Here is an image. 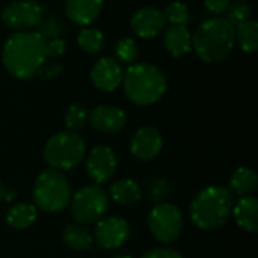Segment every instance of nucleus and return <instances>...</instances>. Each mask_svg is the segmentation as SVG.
<instances>
[{
  "label": "nucleus",
  "instance_id": "72a5a7b5",
  "mask_svg": "<svg viewBox=\"0 0 258 258\" xmlns=\"http://www.w3.org/2000/svg\"><path fill=\"white\" fill-rule=\"evenodd\" d=\"M231 0H204V6L212 14H224L230 6Z\"/></svg>",
  "mask_w": 258,
  "mask_h": 258
},
{
  "label": "nucleus",
  "instance_id": "0eeeda50",
  "mask_svg": "<svg viewBox=\"0 0 258 258\" xmlns=\"http://www.w3.org/2000/svg\"><path fill=\"white\" fill-rule=\"evenodd\" d=\"M109 210V198L98 184L79 189L71 198V216L77 224L98 222Z\"/></svg>",
  "mask_w": 258,
  "mask_h": 258
},
{
  "label": "nucleus",
  "instance_id": "bb28decb",
  "mask_svg": "<svg viewBox=\"0 0 258 258\" xmlns=\"http://www.w3.org/2000/svg\"><path fill=\"white\" fill-rule=\"evenodd\" d=\"M88 112L82 104H71L65 112V125L70 132H77L85 127Z\"/></svg>",
  "mask_w": 258,
  "mask_h": 258
},
{
  "label": "nucleus",
  "instance_id": "c756f323",
  "mask_svg": "<svg viewBox=\"0 0 258 258\" xmlns=\"http://www.w3.org/2000/svg\"><path fill=\"white\" fill-rule=\"evenodd\" d=\"M169 186L165 180L153 178L147 183V195L150 201H162L168 197Z\"/></svg>",
  "mask_w": 258,
  "mask_h": 258
},
{
  "label": "nucleus",
  "instance_id": "a211bd4d",
  "mask_svg": "<svg viewBox=\"0 0 258 258\" xmlns=\"http://www.w3.org/2000/svg\"><path fill=\"white\" fill-rule=\"evenodd\" d=\"M234 219L240 228H243L248 233H257L258 231V201L254 197H243L237 201L236 206H233Z\"/></svg>",
  "mask_w": 258,
  "mask_h": 258
},
{
  "label": "nucleus",
  "instance_id": "f704fd0d",
  "mask_svg": "<svg viewBox=\"0 0 258 258\" xmlns=\"http://www.w3.org/2000/svg\"><path fill=\"white\" fill-rule=\"evenodd\" d=\"M3 195H5V189H3V186H2V183H0V201H2V198H3Z\"/></svg>",
  "mask_w": 258,
  "mask_h": 258
},
{
  "label": "nucleus",
  "instance_id": "c85d7f7f",
  "mask_svg": "<svg viewBox=\"0 0 258 258\" xmlns=\"http://www.w3.org/2000/svg\"><path fill=\"white\" fill-rule=\"evenodd\" d=\"M38 33L45 39H54V38H60L62 33V21L57 17H48V18H42L41 23L38 24Z\"/></svg>",
  "mask_w": 258,
  "mask_h": 258
},
{
  "label": "nucleus",
  "instance_id": "9b49d317",
  "mask_svg": "<svg viewBox=\"0 0 258 258\" xmlns=\"http://www.w3.org/2000/svg\"><path fill=\"white\" fill-rule=\"evenodd\" d=\"M118 166V159L115 151L107 145H98L91 150L86 160V171L92 181L97 184L109 181Z\"/></svg>",
  "mask_w": 258,
  "mask_h": 258
},
{
  "label": "nucleus",
  "instance_id": "412c9836",
  "mask_svg": "<svg viewBox=\"0 0 258 258\" xmlns=\"http://www.w3.org/2000/svg\"><path fill=\"white\" fill-rule=\"evenodd\" d=\"M257 186V172L251 168H239L230 180V192L240 197H249Z\"/></svg>",
  "mask_w": 258,
  "mask_h": 258
},
{
  "label": "nucleus",
  "instance_id": "20e7f679",
  "mask_svg": "<svg viewBox=\"0 0 258 258\" xmlns=\"http://www.w3.org/2000/svg\"><path fill=\"white\" fill-rule=\"evenodd\" d=\"M122 85L127 98L138 106L154 104L168 88L165 74L150 63H135L128 67L124 73Z\"/></svg>",
  "mask_w": 258,
  "mask_h": 258
},
{
  "label": "nucleus",
  "instance_id": "4468645a",
  "mask_svg": "<svg viewBox=\"0 0 258 258\" xmlns=\"http://www.w3.org/2000/svg\"><path fill=\"white\" fill-rule=\"evenodd\" d=\"M163 148V138L160 132L154 127H142L139 128L130 142L132 154L139 160H151L159 156Z\"/></svg>",
  "mask_w": 258,
  "mask_h": 258
},
{
  "label": "nucleus",
  "instance_id": "a878e982",
  "mask_svg": "<svg viewBox=\"0 0 258 258\" xmlns=\"http://www.w3.org/2000/svg\"><path fill=\"white\" fill-rule=\"evenodd\" d=\"M165 20L171 23V26H187L190 23L189 8L183 2H172L165 9Z\"/></svg>",
  "mask_w": 258,
  "mask_h": 258
},
{
  "label": "nucleus",
  "instance_id": "5701e85b",
  "mask_svg": "<svg viewBox=\"0 0 258 258\" xmlns=\"http://www.w3.org/2000/svg\"><path fill=\"white\" fill-rule=\"evenodd\" d=\"M236 39L239 41L240 47L246 53H254L258 48V24L254 20L242 23L237 26Z\"/></svg>",
  "mask_w": 258,
  "mask_h": 258
},
{
  "label": "nucleus",
  "instance_id": "dca6fc26",
  "mask_svg": "<svg viewBox=\"0 0 258 258\" xmlns=\"http://www.w3.org/2000/svg\"><path fill=\"white\" fill-rule=\"evenodd\" d=\"M104 0H67L65 11L68 18L80 26H88L97 20Z\"/></svg>",
  "mask_w": 258,
  "mask_h": 258
},
{
  "label": "nucleus",
  "instance_id": "7ed1b4c3",
  "mask_svg": "<svg viewBox=\"0 0 258 258\" xmlns=\"http://www.w3.org/2000/svg\"><path fill=\"white\" fill-rule=\"evenodd\" d=\"M233 206L234 198L228 189L209 186L194 198L190 204V218L201 230H218L228 221Z\"/></svg>",
  "mask_w": 258,
  "mask_h": 258
},
{
  "label": "nucleus",
  "instance_id": "aec40b11",
  "mask_svg": "<svg viewBox=\"0 0 258 258\" xmlns=\"http://www.w3.org/2000/svg\"><path fill=\"white\" fill-rule=\"evenodd\" d=\"M62 239L74 251H88L92 246V236L83 224H70L63 228Z\"/></svg>",
  "mask_w": 258,
  "mask_h": 258
},
{
  "label": "nucleus",
  "instance_id": "b1692460",
  "mask_svg": "<svg viewBox=\"0 0 258 258\" xmlns=\"http://www.w3.org/2000/svg\"><path fill=\"white\" fill-rule=\"evenodd\" d=\"M77 44L83 51H86L89 54H97L104 47V36L98 29L86 27L79 32Z\"/></svg>",
  "mask_w": 258,
  "mask_h": 258
},
{
  "label": "nucleus",
  "instance_id": "c9c22d12",
  "mask_svg": "<svg viewBox=\"0 0 258 258\" xmlns=\"http://www.w3.org/2000/svg\"><path fill=\"white\" fill-rule=\"evenodd\" d=\"M113 258H132V257H127V255H118V257H113Z\"/></svg>",
  "mask_w": 258,
  "mask_h": 258
},
{
  "label": "nucleus",
  "instance_id": "9d476101",
  "mask_svg": "<svg viewBox=\"0 0 258 258\" xmlns=\"http://www.w3.org/2000/svg\"><path fill=\"white\" fill-rule=\"evenodd\" d=\"M130 237V225L125 219L112 216L100 219L95 225L94 239L103 249H116Z\"/></svg>",
  "mask_w": 258,
  "mask_h": 258
},
{
  "label": "nucleus",
  "instance_id": "f03ea898",
  "mask_svg": "<svg viewBox=\"0 0 258 258\" xmlns=\"http://www.w3.org/2000/svg\"><path fill=\"white\" fill-rule=\"evenodd\" d=\"M236 41V30L224 17H215L203 21L192 35V47L197 54L209 63L225 60Z\"/></svg>",
  "mask_w": 258,
  "mask_h": 258
},
{
  "label": "nucleus",
  "instance_id": "6e6552de",
  "mask_svg": "<svg viewBox=\"0 0 258 258\" xmlns=\"http://www.w3.org/2000/svg\"><path fill=\"white\" fill-rule=\"evenodd\" d=\"M148 227L153 237L160 243L175 242L183 230V215L181 210L169 203L157 204L148 216Z\"/></svg>",
  "mask_w": 258,
  "mask_h": 258
},
{
  "label": "nucleus",
  "instance_id": "4be33fe9",
  "mask_svg": "<svg viewBox=\"0 0 258 258\" xmlns=\"http://www.w3.org/2000/svg\"><path fill=\"white\" fill-rule=\"evenodd\" d=\"M110 195H112L113 201L124 204V206H130L141 200L142 190L136 181L125 178V180H119L110 186Z\"/></svg>",
  "mask_w": 258,
  "mask_h": 258
},
{
  "label": "nucleus",
  "instance_id": "f257e3e1",
  "mask_svg": "<svg viewBox=\"0 0 258 258\" xmlns=\"http://www.w3.org/2000/svg\"><path fill=\"white\" fill-rule=\"evenodd\" d=\"M45 39L38 32H17L3 45L2 60L8 73L17 79H30L47 57Z\"/></svg>",
  "mask_w": 258,
  "mask_h": 258
},
{
  "label": "nucleus",
  "instance_id": "2eb2a0df",
  "mask_svg": "<svg viewBox=\"0 0 258 258\" xmlns=\"http://www.w3.org/2000/svg\"><path fill=\"white\" fill-rule=\"evenodd\" d=\"M89 121L97 132L113 135L124 128L127 116L125 112L116 106H98L92 110Z\"/></svg>",
  "mask_w": 258,
  "mask_h": 258
},
{
  "label": "nucleus",
  "instance_id": "7c9ffc66",
  "mask_svg": "<svg viewBox=\"0 0 258 258\" xmlns=\"http://www.w3.org/2000/svg\"><path fill=\"white\" fill-rule=\"evenodd\" d=\"M67 50V44L62 38H54L45 42L47 57H60Z\"/></svg>",
  "mask_w": 258,
  "mask_h": 258
},
{
  "label": "nucleus",
  "instance_id": "423d86ee",
  "mask_svg": "<svg viewBox=\"0 0 258 258\" xmlns=\"http://www.w3.org/2000/svg\"><path fill=\"white\" fill-rule=\"evenodd\" d=\"M85 150V142L77 132H59L47 141L44 160L56 171L73 169L83 160Z\"/></svg>",
  "mask_w": 258,
  "mask_h": 258
},
{
  "label": "nucleus",
  "instance_id": "f3484780",
  "mask_svg": "<svg viewBox=\"0 0 258 258\" xmlns=\"http://www.w3.org/2000/svg\"><path fill=\"white\" fill-rule=\"evenodd\" d=\"M163 45L172 57H181L192 48V35L186 26H171L165 32Z\"/></svg>",
  "mask_w": 258,
  "mask_h": 258
},
{
  "label": "nucleus",
  "instance_id": "cd10ccee",
  "mask_svg": "<svg viewBox=\"0 0 258 258\" xmlns=\"http://www.w3.org/2000/svg\"><path fill=\"white\" fill-rule=\"evenodd\" d=\"M115 56L124 63H133L138 57V47L132 38H122L115 44Z\"/></svg>",
  "mask_w": 258,
  "mask_h": 258
},
{
  "label": "nucleus",
  "instance_id": "2f4dec72",
  "mask_svg": "<svg viewBox=\"0 0 258 258\" xmlns=\"http://www.w3.org/2000/svg\"><path fill=\"white\" fill-rule=\"evenodd\" d=\"M142 258H183L180 252H177L175 249L171 248H157V249H151L148 251Z\"/></svg>",
  "mask_w": 258,
  "mask_h": 258
},
{
  "label": "nucleus",
  "instance_id": "f8f14e48",
  "mask_svg": "<svg viewBox=\"0 0 258 258\" xmlns=\"http://www.w3.org/2000/svg\"><path fill=\"white\" fill-rule=\"evenodd\" d=\"M124 77V70L121 63L113 57H101L95 62L91 71V80L94 86L104 92L115 91Z\"/></svg>",
  "mask_w": 258,
  "mask_h": 258
},
{
  "label": "nucleus",
  "instance_id": "1a4fd4ad",
  "mask_svg": "<svg viewBox=\"0 0 258 258\" xmlns=\"http://www.w3.org/2000/svg\"><path fill=\"white\" fill-rule=\"evenodd\" d=\"M42 12L44 8L35 0H15L3 8L2 21L17 32H27L29 29L38 27L42 20Z\"/></svg>",
  "mask_w": 258,
  "mask_h": 258
},
{
  "label": "nucleus",
  "instance_id": "393cba45",
  "mask_svg": "<svg viewBox=\"0 0 258 258\" xmlns=\"http://www.w3.org/2000/svg\"><path fill=\"white\" fill-rule=\"evenodd\" d=\"M225 14H227L225 20L231 26H240L242 23H246L251 20L252 9H251V5L246 3L245 0H237L234 3H230Z\"/></svg>",
  "mask_w": 258,
  "mask_h": 258
},
{
  "label": "nucleus",
  "instance_id": "473e14b6",
  "mask_svg": "<svg viewBox=\"0 0 258 258\" xmlns=\"http://www.w3.org/2000/svg\"><path fill=\"white\" fill-rule=\"evenodd\" d=\"M60 71H62V65H59V63H51V65H42V67L38 70L36 74H38L41 79H44V80H50V79L59 76Z\"/></svg>",
  "mask_w": 258,
  "mask_h": 258
},
{
  "label": "nucleus",
  "instance_id": "39448f33",
  "mask_svg": "<svg viewBox=\"0 0 258 258\" xmlns=\"http://www.w3.org/2000/svg\"><path fill=\"white\" fill-rule=\"evenodd\" d=\"M71 200V186L68 178L56 169L41 172L33 186L35 207L47 213L63 210Z\"/></svg>",
  "mask_w": 258,
  "mask_h": 258
},
{
  "label": "nucleus",
  "instance_id": "6ab92c4d",
  "mask_svg": "<svg viewBox=\"0 0 258 258\" xmlns=\"http://www.w3.org/2000/svg\"><path fill=\"white\" fill-rule=\"evenodd\" d=\"M36 216H38V210L33 204L20 203L8 210L6 222L14 230H24L36 221Z\"/></svg>",
  "mask_w": 258,
  "mask_h": 258
},
{
  "label": "nucleus",
  "instance_id": "ddd939ff",
  "mask_svg": "<svg viewBox=\"0 0 258 258\" xmlns=\"http://www.w3.org/2000/svg\"><path fill=\"white\" fill-rule=\"evenodd\" d=\"M166 26V20L162 11L157 8H142L136 11L130 18V27L135 35L144 39L156 38Z\"/></svg>",
  "mask_w": 258,
  "mask_h": 258
}]
</instances>
